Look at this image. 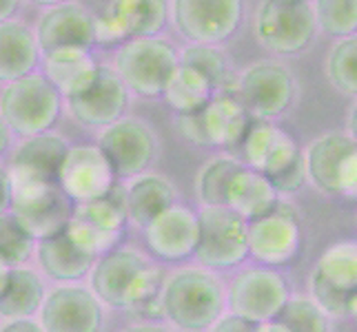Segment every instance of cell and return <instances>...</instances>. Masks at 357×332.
<instances>
[{
  "label": "cell",
  "mask_w": 357,
  "mask_h": 332,
  "mask_svg": "<svg viewBox=\"0 0 357 332\" xmlns=\"http://www.w3.org/2000/svg\"><path fill=\"white\" fill-rule=\"evenodd\" d=\"M162 313L176 328L200 332L225 315L227 290L215 273L200 266H184L165 277Z\"/></svg>",
  "instance_id": "obj_1"
},
{
  "label": "cell",
  "mask_w": 357,
  "mask_h": 332,
  "mask_svg": "<svg viewBox=\"0 0 357 332\" xmlns=\"http://www.w3.org/2000/svg\"><path fill=\"white\" fill-rule=\"evenodd\" d=\"M7 173L11 184V200L7 213L18 221L20 228L33 242L60 235L71 219L73 202L58 187V182L16 173V171L9 168Z\"/></svg>",
  "instance_id": "obj_2"
},
{
  "label": "cell",
  "mask_w": 357,
  "mask_h": 332,
  "mask_svg": "<svg viewBox=\"0 0 357 332\" xmlns=\"http://www.w3.org/2000/svg\"><path fill=\"white\" fill-rule=\"evenodd\" d=\"M63 111V97L43 73L33 71L0 91V118L7 129L22 138L52 131Z\"/></svg>",
  "instance_id": "obj_3"
},
{
  "label": "cell",
  "mask_w": 357,
  "mask_h": 332,
  "mask_svg": "<svg viewBox=\"0 0 357 332\" xmlns=\"http://www.w3.org/2000/svg\"><path fill=\"white\" fill-rule=\"evenodd\" d=\"M180 65L176 47L167 38H131L118 47L114 56V71L129 93L140 97L162 95L169 78Z\"/></svg>",
  "instance_id": "obj_4"
},
{
  "label": "cell",
  "mask_w": 357,
  "mask_h": 332,
  "mask_svg": "<svg viewBox=\"0 0 357 332\" xmlns=\"http://www.w3.org/2000/svg\"><path fill=\"white\" fill-rule=\"evenodd\" d=\"M311 299L326 317H355L357 310V246L340 242L328 246L313 268Z\"/></svg>",
  "instance_id": "obj_5"
},
{
  "label": "cell",
  "mask_w": 357,
  "mask_h": 332,
  "mask_svg": "<svg viewBox=\"0 0 357 332\" xmlns=\"http://www.w3.org/2000/svg\"><path fill=\"white\" fill-rule=\"evenodd\" d=\"M255 38L280 56L300 54L317 33L313 7L304 0H266L255 9Z\"/></svg>",
  "instance_id": "obj_6"
},
{
  "label": "cell",
  "mask_w": 357,
  "mask_h": 332,
  "mask_svg": "<svg viewBox=\"0 0 357 332\" xmlns=\"http://www.w3.org/2000/svg\"><path fill=\"white\" fill-rule=\"evenodd\" d=\"M193 257L200 268L229 270L246 257V221L227 206H202L198 213V246Z\"/></svg>",
  "instance_id": "obj_7"
},
{
  "label": "cell",
  "mask_w": 357,
  "mask_h": 332,
  "mask_svg": "<svg viewBox=\"0 0 357 332\" xmlns=\"http://www.w3.org/2000/svg\"><path fill=\"white\" fill-rule=\"evenodd\" d=\"M304 157L306 180L326 195H355L357 144L349 133H324L313 140Z\"/></svg>",
  "instance_id": "obj_8"
},
{
  "label": "cell",
  "mask_w": 357,
  "mask_h": 332,
  "mask_svg": "<svg viewBox=\"0 0 357 332\" xmlns=\"http://www.w3.org/2000/svg\"><path fill=\"white\" fill-rule=\"evenodd\" d=\"M291 297L287 279L271 268H244L231 279L227 301L231 315L253 326L275 322Z\"/></svg>",
  "instance_id": "obj_9"
},
{
  "label": "cell",
  "mask_w": 357,
  "mask_h": 332,
  "mask_svg": "<svg viewBox=\"0 0 357 332\" xmlns=\"http://www.w3.org/2000/svg\"><path fill=\"white\" fill-rule=\"evenodd\" d=\"M255 122H271L291 106L295 97L293 73L273 60L255 63L238 78L233 93Z\"/></svg>",
  "instance_id": "obj_10"
},
{
  "label": "cell",
  "mask_w": 357,
  "mask_h": 332,
  "mask_svg": "<svg viewBox=\"0 0 357 332\" xmlns=\"http://www.w3.org/2000/svg\"><path fill=\"white\" fill-rule=\"evenodd\" d=\"M98 149L109 159L116 180H133L151 166L158 153V140L146 122L122 118L102 129Z\"/></svg>",
  "instance_id": "obj_11"
},
{
  "label": "cell",
  "mask_w": 357,
  "mask_h": 332,
  "mask_svg": "<svg viewBox=\"0 0 357 332\" xmlns=\"http://www.w3.org/2000/svg\"><path fill=\"white\" fill-rule=\"evenodd\" d=\"M171 7L182 38L206 47L229 40L238 31L244 11L240 0H178Z\"/></svg>",
  "instance_id": "obj_12"
},
{
  "label": "cell",
  "mask_w": 357,
  "mask_h": 332,
  "mask_svg": "<svg viewBox=\"0 0 357 332\" xmlns=\"http://www.w3.org/2000/svg\"><path fill=\"white\" fill-rule=\"evenodd\" d=\"M56 182L73 204H87L114 189L116 173L98 144H76L69 146Z\"/></svg>",
  "instance_id": "obj_13"
},
{
  "label": "cell",
  "mask_w": 357,
  "mask_h": 332,
  "mask_svg": "<svg viewBox=\"0 0 357 332\" xmlns=\"http://www.w3.org/2000/svg\"><path fill=\"white\" fill-rule=\"evenodd\" d=\"M302 244L298 215L291 206L278 204L268 215L246 224L249 257L264 266H284L293 262Z\"/></svg>",
  "instance_id": "obj_14"
},
{
  "label": "cell",
  "mask_w": 357,
  "mask_h": 332,
  "mask_svg": "<svg viewBox=\"0 0 357 332\" xmlns=\"http://www.w3.org/2000/svg\"><path fill=\"white\" fill-rule=\"evenodd\" d=\"M38 324L45 332H100L102 303L87 286L60 284L45 294Z\"/></svg>",
  "instance_id": "obj_15"
},
{
  "label": "cell",
  "mask_w": 357,
  "mask_h": 332,
  "mask_svg": "<svg viewBox=\"0 0 357 332\" xmlns=\"http://www.w3.org/2000/svg\"><path fill=\"white\" fill-rule=\"evenodd\" d=\"M151 264V260L140 251L129 248V246H118L112 253L96 260L89 270V290L93 297L112 308H122L129 292L140 273Z\"/></svg>",
  "instance_id": "obj_16"
},
{
  "label": "cell",
  "mask_w": 357,
  "mask_h": 332,
  "mask_svg": "<svg viewBox=\"0 0 357 332\" xmlns=\"http://www.w3.org/2000/svg\"><path fill=\"white\" fill-rule=\"evenodd\" d=\"M144 242L160 262H184L198 246V213L174 204L144 226Z\"/></svg>",
  "instance_id": "obj_17"
},
{
  "label": "cell",
  "mask_w": 357,
  "mask_h": 332,
  "mask_svg": "<svg viewBox=\"0 0 357 332\" xmlns=\"http://www.w3.org/2000/svg\"><path fill=\"white\" fill-rule=\"evenodd\" d=\"M33 38L43 54L69 47L91 52V47H96L93 14L76 3L52 5L36 22Z\"/></svg>",
  "instance_id": "obj_18"
},
{
  "label": "cell",
  "mask_w": 357,
  "mask_h": 332,
  "mask_svg": "<svg viewBox=\"0 0 357 332\" xmlns=\"http://www.w3.org/2000/svg\"><path fill=\"white\" fill-rule=\"evenodd\" d=\"M69 111L80 125L84 127H109L114 122L122 120L129 106V91L118 78V73L100 65L98 69V78L91 87L78 97H71Z\"/></svg>",
  "instance_id": "obj_19"
},
{
  "label": "cell",
  "mask_w": 357,
  "mask_h": 332,
  "mask_svg": "<svg viewBox=\"0 0 357 332\" xmlns=\"http://www.w3.org/2000/svg\"><path fill=\"white\" fill-rule=\"evenodd\" d=\"M242 153L246 168L262 173L264 177H273L293 164L302 151L298 142L273 122H251L242 140Z\"/></svg>",
  "instance_id": "obj_20"
},
{
  "label": "cell",
  "mask_w": 357,
  "mask_h": 332,
  "mask_svg": "<svg viewBox=\"0 0 357 332\" xmlns=\"http://www.w3.org/2000/svg\"><path fill=\"white\" fill-rule=\"evenodd\" d=\"M100 63L87 49H56L43 56V76L52 82L60 97H78L87 91L98 78Z\"/></svg>",
  "instance_id": "obj_21"
},
{
  "label": "cell",
  "mask_w": 357,
  "mask_h": 332,
  "mask_svg": "<svg viewBox=\"0 0 357 332\" xmlns=\"http://www.w3.org/2000/svg\"><path fill=\"white\" fill-rule=\"evenodd\" d=\"M278 204L280 195L262 173L242 166L231 175L225 191V206L242 217L246 224L268 215Z\"/></svg>",
  "instance_id": "obj_22"
},
{
  "label": "cell",
  "mask_w": 357,
  "mask_h": 332,
  "mask_svg": "<svg viewBox=\"0 0 357 332\" xmlns=\"http://www.w3.org/2000/svg\"><path fill=\"white\" fill-rule=\"evenodd\" d=\"M40 63V49L33 29L20 20L0 22V84L16 82L36 71Z\"/></svg>",
  "instance_id": "obj_23"
},
{
  "label": "cell",
  "mask_w": 357,
  "mask_h": 332,
  "mask_svg": "<svg viewBox=\"0 0 357 332\" xmlns=\"http://www.w3.org/2000/svg\"><path fill=\"white\" fill-rule=\"evenodd\" d=\"M200 116L206 140L211 146H225V149L238 146L251 127V116L246 113L238 97L229 91L213 95L211 102L200 111Z\"/></svg>",
  "instance_id": "obj_24"
},
{
  "label": "cell",
  "mask_w": 357,
  "mask_h": 332,
  "mask_svg": "<svg viewBox=\"0 0 357 332\" xmlns=\"http://www.w3.org/2000/svg\"><path fill=\"white\" fill-rule=\"evenodd\" d=\"M67 151H69V144L63 135L52 133V131L31 135V138H24L16 146V151L11 153L9 171L33 175V177L56 180L58 168L63 164Z\"/></svg>",
  "instance_id": "obj_25"
},
{
  "label": "cell",
  "mask_w": 357,
  "mask_h": 332,
  "mask_svg": "<svg viewBox=\"0 0 357 332\" xmlns=\"http://www.w3.org/2000/svg\"><path fill=\"white\" fill-rule=\"evenodd\" d=\"M36 262H38L43 273L60 284H78L80 279L89 275L93 262L84 257L80 251L71 246V242L65 237V232L54 235L49 239L36 242Z\"/></svg>",
  "instance_id": "obj_26"
},
{
  "label": "cell",
  "mask_w": 357,
  "mask_h": 332,
  "mask_svg": "<svg viewBox=\"0 0 357 332\" xmlns=\"http://www.w3.org/2000/svg\"><path fill=\"white\" fill-rule=\"evenodd\" d=\"M127 219L138 226H146L169 206L176 204V189L165 175L142 173L127 187Z\"/></svg>",
  "instance_id": "obj_27"
},
{
  "label": "cell",
  "mask_w": 357,
  "mask_h": 332,
  "mask_svg": "<svg viewBox=\"0 0 357 332\" xmlns=\"http://www.w3.org/2000/svg\"><path fill=\"white\" fill-rule=\"evenodd\" d=\"M45 294L47 290L43 277L33 268H9L7 284L0 292V317L7 319V322H11V319H31L40 310Z\"/></svg>",
  "instance_id": "obj_28"
},
{
  "label": "cell",
  "mask_w": 357,
  "mask_h": 332,
  "mask_svg": "<svg viewBox=\"0 0 357 332\" xmlns=\"http://www.w3.org/2000/svg\"><path fill=\"white\" fill-rule=\"evenodd\" d=\"M215 95L213 84L191 67L178 65L162 91L165 102L180 116L200 113Z\"/></svg>",
  "instance_id": "obj_29"
},
{
  "label": "cell",
  "mask_w": 357,
  "mask_h": 332,
  "mask_svg": "<svg viewBox=\"0 0 357 332\" xmlns=\"http://www.w3.org/2000/svg\"><path fill=\"white\" fill-rule=\"evenodd\" d=\"M131 38H151L167 27L169 5L165 0H118L112 3Z\"/></svg>",
  "instance_id": "obj_30"
},
{
  "label": "cell",
  "mask_w": 357,
  "mask_h": 332,
  "mask_svg": "<svg viewBox=\"0 0 357 332\" xmlns=\"http://www.w3.org/2000/svg\"><path fill=\"white\" fill-rule=\"evenodd\" d=\"M73 217H78L87 224H93L102 230L112 232H125L127 226V193L125 187L114 184L105 198L93 200L87 204H73Z\"/></svg>",
  "instance_id": "obj_31"
},
{
  "label": "cell",
  "mask_w": 357,
  "mask_h": 332,
  "mask_svg": "<svg viewBox=\"0 0 357 332\" xmlns=\"http://www.w3.org/2000/svg\"><path fill=\"white\" fill-rule=\"evenodd\" d=\"M244 164L231 155H215L202 164L198 180H195V191L202 206H225V191L231 175Z\"/></svg>",
  "instance_id": "obj_32"
},
{
  "label": "cell",
  "mask_w": 357,
  "mask_h": 332,
  "mask_svg": "<svg viewBox=\"0 0 357 332\" xmlns=\"http://www.w3.org/2000/svg\"><path fill=\"white\" fill-rule=\"evenodd\" d=\"M65 237L71 242V246L76 251H80L84 257H89L91 262L100 260L102 255L112 253L114 248L120 246V239L125 232H112V230H102L93 224H87L78 217L69 219V224L65 226Z\"/></svg>",
  "instance_id": "obj_33"
},
{
  "label": "cell",
  "mask_w": 357,
  "mask_h": 332,
  "mask_svg": "<svg viewBox=\"0 0 357 332\" xmlns=\"http://www.w3.org/2000/svg\"><path fill=\"white\" fill-rule=\"evenodd\" d=\"M180 65L191 67L213 84V89H227L229 82L233 80L231 63L229 58L220 52L218 47L206 45H189L182 54H178Z\"/></svg>",
  "instance_id": "obj_34"
},
{
  "label": "cell",
  "mask_w": 357,
  "mask_h": 332,
  "mask_svg": "<svg viewBox=\"0 0 357 332\" xmlns=\"http://www.w3.org/2000/svg\"><path fill=\"white\" fill-rule=\"evenodd\" d=\"M326 76L344 95L357 93V38H340L326 56Z\"/></svg>",
  "instance_id": "obj_35"
},
{
  "label": "cell",
  "mask_w": 357,
  "mask_h": 332,
  "mask_svg": "<svg viewBox=\"0 0 357 332\" xmlns=\"http://www.w3.org/2000/svg\"><path fill=\"white\" fill-rule=\"evenodd\" d=\"M317 29L335 38H351L357 29V3L355 0H319L311 5Z\"/></svg>",
  "instance_id": "obj_36"
},
{
  "label": "cell",
  "mask_w": 357,
  "mask_h": 332,
  "mask_svg": "<svg viewBox=\"0 0 357 332\" xmlns=\"http://www.w3.org/2000/svg\"><path fill=\"white\" fill-rule=\"evenodd\" d=\"M275 322L289 332H328V317L311 297H289Z\"/></svg>",
  "instance_id": "obj_37"
},
{
  "label": "cell",
  "mask_w": 357,
  "mask_h": 332,
  "mask_svg": "<svg viewBox=\"0 0 357 332\" xmlns=\"http://www.w3.org/2000/svg\"><path fill=\"white\" fill-rule=\"evenodd\" d=\"M36 242L9 213L0 215V262L7 268L24 266L33 257Z\"/></svg>",
  "instance_id": "obj_38"
},
{
  "label": "cell",
  "mask_w": 357,
  "mask_h": 332,
  "mask_svg": "<svg viewBox=\"0 0 357 332\" xmlns=\"http://www.w3.org/2000/svg\"><path fill=\"white\" fill-rule=\"evenodd\" d=\"M93 35H96V45H102V47L125 45L129 40L125 24H122L120 16L114 11L112 3H109L100 14L93 16Z\"/></svg>",
  "instance_id": "obj_39"
},
{
  "label": "cell",
  "mask_w": 357,
  "mask_h": 332,
  "mask_svg": "<svg viewBox=\"0 0 357 332\" xmlns=\"http://www.w3.org/2000/svg\"><path fill=\"white\" fill-rule=\"evenodd\" d=\"M271 182V187L275 189L278 195H293L298 193L304 182H306V168H304V157L302 153L293 159V164H289L282 173L273 175V177H266Z\"/></svg>",
  "instance_id": "obj_40"
},
{
  "label": "cell",
  "mask_w": 357,
  "mask_h": 332,
  "mask_svg": "<svg viewBox=\"0 0 357 332\" xmlns=\"http://www.w3.org/2000/svg\"><path fill=\"white\" fill-rule=\"evenodd\" d=\"M178 129L187 140H191L198 146H211L206 140V133L202 127V116L191 113V116H178Z\"/></svg>",
  "instance_id": "obj_41"
},
{
  "label": "cell",
  "mask_w": 357,
  "mask_h": 332,
  "mask_svg": "<svg viewBox=\"0 0 357 332\" xmlns=\"http://www.w3.org/2000/svg\"><path fill=\"white\" fill-rule=\"evenodd\" d=\"M253 324L244 322V319L236 317V315H220L215 322L208 326V332H251Z\"/></svg>",
  "instance_id": "obj_42"
},
{
  "label": "cell",
  "mask_w": 357,
  "mask_h": 332,
  "mask_svg": "<svg viewBox=\"0 0 357 332\" xmlns=\"http://www.w3.org/2000/svg\"><path fill=\"white\" fill-rule=\"evenodd\" d=\"M0 332H45L36 319H11L0 326Z\"/></svg>",
  "instance_id": "obj_43"
},
{
  "label": "cell",
  "mask_w": 357,
  "mask_h": 332,
  "mask_svg": "<svg viewBox=\"0 0 357 332\" xmlns=\"http://www.w3.org/2000/svg\"><path fill=\"white\" fill-rule=\"evenodd\" d=\"M9 200H11V184L9 173L5 166H0V215L9 211Z\"/></svg>",
  "instance_id": "obj_44"
},
{
  "label": "cell",
  "mask_w": 357,
  "mask_h": 332,
  "mask_svg": "<svg viewBox=\"0 0 357 332\" xmlns=\"http://www.w3.org/2000/svg\"><path fill=\"white\" fill-rule=\"evenodd\" d=\"M120 332H174L171 328L162 326V324H133L125 330H120Z\"/></svg>",
  "instance_id": "obj_45"
},
{
  "label": "cell",
  "mask_w": 357,
  "mask_h": 332,
  "mask_svg": "<svg viewBox=\"0 0 357 332\" xmlns=\"http://www.w3.org/2000/svg\"><path fill=\"white\" fill-rule=\"evenodd\" d=\"M16 9H18V3H14V0H0V22L11 20V16L16 14Z\"/></svg>",
  "instance_id": "obj_46"
},
{
  "label": "cell",
  "mask_w": 357,
  "mask_h": 332,
  "mask_svg": "<svg viewBox=\"0 0 357 332\" xmlns=\"http://www.w3.org/2000/svg\"><path fill=\"white\" fill-rule=\"evenodd\" d=\"M11 146V131L7 129V125L0 118V157H3Z\"/></svg>",
  "instance_id": "obj_47"
},
{
  "label": "cell",
  "mask_w": 357,
  "mask_h": 332,
  "mask_svg": "<svg viewBox=\"0 0 357 332\" xmlns=\"http://www.w3.org/2000/svg\"><path fill=\"white\" fill-rule=\"evenodd\" d=\"M251 332H289V330L282 326V324H278V322H264V324L253 326Z\"/></svg>",
  "instance_id": "obj_48"
},
{
  "label": "cell",
  "mask_w": 357,
  "mask_h": 332,
  "mask_svg": "<svg viewBox=\"0 0 357 332\" xmlns=\"http://www.w3.org/2000/svg\"><path fill=\"white\" fill-rule=\"evenodd\" d=\"M7 275H9V268L3 262H0V292H3V288L7 284Z\"/></svg>",
  "instance_id": "obj_49"
}]
</instances>
